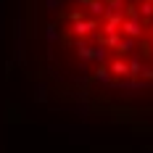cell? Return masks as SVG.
<instances>
[{
	"label": "cell",
	"mask_w": 153,
	"mask_h": 153,
	"mask_svg": "<svg viewBox=\"0 0 153 153\" xmlns=\"http://www.w3.org/2000/svg\"><path fill=\"white\" fill-rule=\"evenodd\" d=\"M56 74L95 103L153 114V0H37Z\"/></svg>",
	"instance_id": "obj_1"
}]
</instances>
